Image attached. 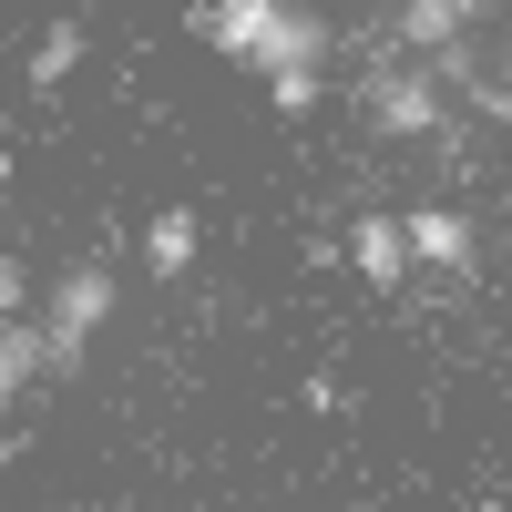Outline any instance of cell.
Here are the masks:
<instances>
[{"mask_svg": "<svg viewBox=\"0 0 512 512\" xmlns=\"http://www.w3.org/2000/svg\"><path fill=\"white\" fill-rule=\"evenodd\" d=\"M41 359H52V349H41V318H0V410L21 400V379H31Z\"/></svg>", "mask_w": 512, "mask_h": 512, "instance_id": "8", "label": "cell"}, {"mask_svg": "<svg viewBox=\"0 0 512 512\" xmlns=\"http://www.w3.org/2000/svg\"><path fill=\"white\" fill-rule=\"evenodd\" d=\"M492 11H502V0H400V21H390V41H400L410 62H431V52H451L461 31H482Z\"/></svg>", "mask_w": 512, "mask_h": 512, "instance_id": "4", "label": "cell"}, {"mask_svg": "<svg viewBox=\"0 0 512 512\" xmlns=\"http://www.w3.org/2000/svg\"><path fill=\"white\" fill-rule=\"evenodd\" d=\"M369 123H379V134H441V82H431V62L369 72Z\"/></svg>", "mask_w": 512, "mask_h": 512, "instance_id": "2", "label": "cell"}, {"mask_svg": "<svg viewBox=\"0 0 512 512\" xmlns=\"http://www.w3.org/2000/svg\"><path fill=\"white\" fill-rule=\"evenodd\" d=\"M277 11H287V0H205V11H195V31L216 41L226 62H246V72H256V52H267V31H277Z\"/></svg>", "mask_w": 512, "mask_h": 512, "instance_id": "5", "label": "cell"}, {"mask_svg": "<svg viewBox=\"0 0 512 512\" xmlns=\"http://www.w3.org/2000/svg\"><path fill=\"white\" fill-rule=\"evenodd\" d=\"M21 297H31V267H21L11 246H0V318H21Z\"/></svg>", "mask_w": 512, "mask_h": 512, "instance_id": "12", "label": "cell"}, {"mask_svg": "<svg viewBox=\"0 0 512 512\" xmlns=\"http://www.w3.org/2000/svg\"><path fill=\"white\" fill-rule=\"evenodd\" d=\"M338 256H349V267H359L379 297H400V287H410V236H400V216H359Z\"/></svg>", "mask_w": 512, "mask_h": 512, "instance_id": "6", "label": "cell"}, {"mask_svg": "<svg viewBox=\"0 0 512 512\" xmlns=\"http://www.w3.org/2000/svg\"><path fill=\"white\" fill-rule=\"evenodd\" d=\"M103 318H113V267H93V256H82V267H62L52 297H41V349H52V359H82Z\"/></svg>", "mask_w": 512, "mask_h": 512, "instance_id": "1", "label": "cell"}, {"mask_svg": "<svg viewBox=\"0 0 512 512\" xmlns=\"http://www.w3.org/2000/svg\"><path fill=\"white\" fill-rule=\"evenodd\" d=\"M400 236H410V267H441V277H472V256H482V226L461 205H410Z\"/></svg>", "mask_w": 512, "mask_h": 512, "instance_id": "3", "label": "cell"}, {"mask_svg": "<svg viewBox=\"0 0 512 512\" xmlns=\"http://www.w3.org/2000/svg\"><path fill=\"white\" fill-rule=\"evenodd\" d=\"M267 82V103L297 123V113H318V93H328V62H287V72H256Z\"/></svg>", "mask_w": 512, "mask_h": 512, "instance_id": "10", "label": "cell"}, {"mask_svg": "<svg viewBox=\"0 0 512 512\" xmlns=\"http://www.w3.org/2000/svg\"><path fill=\"white\" fill-rule=\"evenodd\" d=\"M144 267L154 277H185L195 267V216H185V205H164V216L144 226Z\"/></svg>", "mask_w": 512, "mask_h": 512, "instance_id": "9", "label": "cell"}, {"mask_svg": "<svg viewBox=\"0 0 512 512\" xmlns=\"http://www.w3.org/2000/svg\"><path fill=\"white\" fill-rule=\"evenodd\" d=\"M72 62H82V21H52V31L31 41V82H41V93H52V82H72Z\"/></svg>", "mask_w": 512, "mask_h": 512, "instance_id": "11", "label": "cell"}, {"mask_svg": "<svg viewBox=\"0 0 512 512\" xmlns=\"http://www.w3.org/2000/svg\"><path fill=\"white\" fill-rule=\"evenodd\" d=\"M287 62H328V11H308V0H287L267 52H256V72H287Z\"/></svg>", "mask_w": 512, "mask_h": 512, "instance_id": "7", "label": "cell"}]
</instances>
